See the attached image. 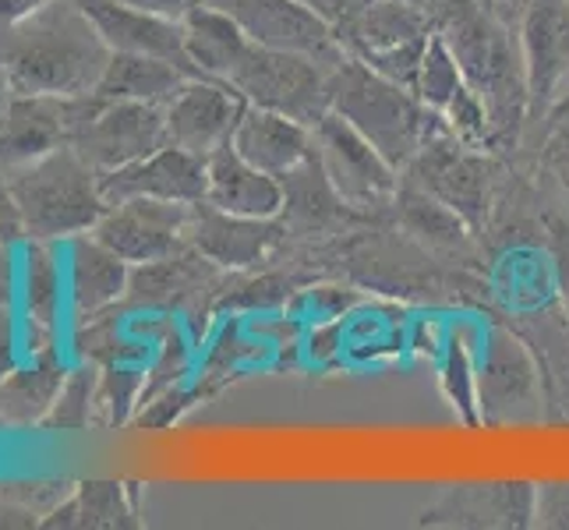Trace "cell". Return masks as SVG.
Wrapping results in <instances>:
<instances>
[{"label":"cell","mask_w":569,"mask_h":530,"mask_svg":"<svg viewBox=\"0 0 569 530\" xmlns=\"http://www.w3.org/2000/svg\"><path fill=\"white\" fill-rule=\"evenodd\" d=\"M107 64L110 47L74 0H53L0 29V74L11 92L89 96Z\"/></svg>","instance_id":"1"},{"label":"cell","mask_w":569,"mask_h":530,"mask_svg":"<svg viewBox=\"0 0 569 530\" xmlns=\"http://www.w3.org/2000/svg\"><path fill=\"white\" fill-rule=\"evenodd\" d=\"M431 26L457 53L463 78L470 82L492 121V146L517 139L527 107V74L520 43L506 32L492 11L481 8V0H431Z\"/></svg>","instance_id":"2"},{"label":"cell","mask_w":569,"mask_h":530,"mask_svg":"<svg viewBox=\"0 0 569 530\" xmlns=\"http://www.w3.org/2000/svg\"><path fill=\"white\" fill-rule=\"evenodd\" d=\"M0 173L8 181L26 241L64 244L92 233L107 212L100 170H92L71 146Z\"/></svg>","instance_id":"3"},{"label":"cell","mask_w":569,"mask_h":530,"mask_svg":"<svg viewBox=\"0 0 569 530\" xmlns=\"http://www.w3.org/2000/svg\"><path fill=\"white\" fill-rule=\"evenodd\" d=\"M329 110L355 124L400 173L439 124V113H431L415 89L389 82L347 53L329 71Z\"/></svg>","instance_id":"4"},{"label":"cell","mask_w":569,"mask_h":530,"mask_svg":"<svg viewBox=\"0 0 569 530\" xmlns=\"http://www.w3.org/2000/svg\"><path fill=\"white\" fill-rule=\"evenodd\" d=\"M337 61L316 53L272 50L251 43L244 61L233 68L227 86L238 89L251 107H269L305 124H316L329 110V71Z\"/></svg>","instance_id":"5"},{"label":"cell","mask_w":569,"mask_h":530,"mask_svg":"<svg viewBox=\"0 0 569 530\" xmlns=\"http://www.w3.org/2000/svg\"><path fill=\"white\" fill-rule=\"evenodd\" d=\"M431 32L436 26L428 8L407 4V0H376L355 22L340 26L337 39L347 57H358L389 82L415 89Z\"/></svg>","instance_id":"6"},{"label":"cell","mask_w":569,"mask_h":530,"mask_svg":"<svg viewBox=\"0 0 569 530\" xmlns=\"http://www.w3.org/2000/svg\"><path fill=\"white\" fill-rule=\"evenodd\" d=\"M311 139H316V160L329 188L340 194L347 209L371 212L392 206L400 191V170L355 124H347L340 113L326 110L311 124Z\"/></svg>","instance_id":"7"},{"label":"cell","mask_w":569,"mask_h":530,"mask_svg":"<svg viewBox=\"0 0 569 530\" xmlns=\"http://www.w3.org/2000/svg\"><path fill=\"white\" fill-rule=\"evenodd\" d=\"M541 368L513 329L485 332L478 361V414L488 428H523L541 418Z\"/></svg>","instance_id":"8"},{"label":"cell","mask_w":569,"mask_h":530,"mask_svg":"<svg viewBox=\"0 0 569 530\" xmlns=\"http://www.w3.org/2000/svg\"><path fill=\"white\" fill-rule=\"evenodd\" d=\"M407 170H410V184L431 191L449 209H457L470 223V230L485 227L488 209H492L496 167L485 152H478V146L457 139L442 124V117Z\"/></svg>","instance_id":"9"},{"label":"cell","mask_w":569,"mask_h":530,"mask_svg":"<svg viewBox=\"0 0 569 530\" xmlns=\"http://www.w3.org/2000/svg\"><path fill=\"white\" fill-rule=\"evenodd\" d=\"M160 146H167V113L160 103L103 100L96 92L71 139V149L92 170H100V177L142 160Z\"/></svg>","instance_id":"10"},{"label":"cell","mask_w":569,"mask_h":530,"mask_svg":"<svg viewBox=\"0 0 569 530\" xmlns=\"http://www.w3.org/2000/svg\"><path fill=\"white\" fill-rule=\"evenodd\" d=\"M418 527L431 530H531L535 527V481L488 478L449 484L431 499Z\"/></svg>","instance_id":"11"},{"label":"cell","mask_w":569,"mask_h":530,"mask_svg":"<svg viewBox=\"0 0 569 530\" xmlns=\"http://www.w3.org/2000/svg\"><path fill=\"white\" fill-rule=\"evenodd\" d=\"M89 96H43L11 92L0 110V170L26 167L32 160L71 146L89 110Z\"/></svg>","instance_id":"12"},{"label":"cell","mask_w":569,"mask_h":530,"mask_svg":"<svg viewBox=\"0 0 569 530\" xmlns=\"http://www.w3.org/2000/svg\"><path fill=\"white\" fill-rule=\"evenodd\" d=\"M194 206L160 202V199H124L110 202L92 238L103 241L128 266H146L170 259L188 248V223Z\"/></svg>","instance_id":"13"},{"label":"cell","mask_w":569,"mask_h":530,"mask_svg":"<svg viewBox=\"0 0 569 530\" xmlns=\"http://www.w3.org/2000/svg\"><path fill=\"white\" fill-rule=\"evenodd\" d=\"M520 53L531 117H552L569 78V8L566 0H523Z\"/></svg>","instance_id":"14"},{"label":"cell","mask_w":569,"mask_h":530,"mask_svg":"<svg viewBox=\"0 0 569 530\" xmlns=\"http://www.w3.org/2000/svg\"><path fill=\"white\" fill-rule=\"evenodd\" d=\"M206 4L227 11L259 47L316 53L322 61L343 57L332 22L305 0H206Z\"/></svg>","instance_id":"15"},{"label":"cell","mask_w":569,"mask_h":530,"mask_svg":"<svg viewBox=\"0 0 569 530\" xmlns=\"http://www.w3.org/2000/svg\"><path fill=\"white\" fill-rule=\"evenodd\" d=\"M244 110V96L220 78H188L163 107L167 142L209 160L216 149H223L233 139V128H238Z\"/></svg>","instance_id":"16"},{"label":"cell","mask_w":569,"mask_h":530,"mask_svg":"<svg viewBox=\"0 0 569 530\" xmlns=\"http://www.w3.org/2000/svg\"><path fill=\"white\" fill-rule=\"evenodd\" d=\"M283 238L287 223H280V216L277 220H251V216H233L209 202L194 206L188 223V244L223 272L259 269Z\"/></svg>","instance_id":"17"},{"label":"cell","mask_w":569,"mask_h":530,"mask_svg":"<svg viewBox=\"0 0 569 530\" xmlns=\"http://www.w3.org/2000/svg\"><path fill=\"white\" fill-rule=\"evenodd\" d=\"M206 160L181 146H160L156 152L142 156L121 170L103 173V199L124 202V199H160V202H184L199 206L206 202Z\"/></svg>","instance_id":"18"},{"label":"cell","mask_w":569,"mask_h":530,"mask_svg":"<svg viewBox=\"0 0 569 530\" xmlns=\"http://www.w3.org/2000/svg\"><path fill=\"white\" fill-rule=\"evenodd\" d=\"M61 301H68L64 262L57 244L29 241L18 259V316H22L26 358L57 350V326H61Z\"/></svg>","instance_id":"19"},{"label":"cell","mask_w":569,"mask_h":530,"mask_svg":"<svg viewBox=\"0 0 569 530\" xmlns=\"http://www.w3.org/2000/svg\"><path fill=\"white\" fill-rule=\"evenodd\" d=\"M74 4L92 18V26L100 29L110 53L163 57V61H173L178 68H184L191 78H202L188 57L181 22H173V18H163V14L139 11L131 4H121V0H74Z\"/></svg>","instance_id":"20"},{"label":"cell","mask_w":569,"mask_h":530,"mask_svg":"<svg viewBox=\"0 0 569 530\" xmlns=\"http://www.w3.org/2000/svg\"><path fill=\"white\" fill-rule=\"evenodd\" d=\"M131 266L92 233L64 241V287L74 326L117 308L128 293Z\"/></svg>","instance_id":"21"},{"label":"cell","mask_w":569,"mask_h":530,"mask_svg":"<svg viewBox=\"0 0 569 530\" xmlns=\"http://www.w3.org/2000/svg\"><path fill=\"white\" fill-rule=\"evenodd\" d=\"M206 177H209L206 188L209 206L233 216H251V220H277V216H283L287 206L283 177L248 163L230 142L206 160Z\"/></svg>","instance_id":"22"},{"label":"cell","mask_w":569,"mask_h":530,"mask_svg":"<svg viewBox=\"0 0 569 530\" xmlns=\"http://www.w3.org/2000/svg\"><path fill=\"white\" fill-rule=\"evenodd\" d=\"M220 266H212L206 254H199L191 244L170 259L131 266L128 293L117 308L128 311H173L188 301L202 298V290L220 280Z\"/></svg>","instance_id":"23"},{"label":"cell","mask_w":569,"mask_h":530,"mask_svg":"<svg viewBox=\"0 0 569 530\" xmlns=\"http://www.w3.org/2000/svg\"><path fill=\"white\" fill-rule=\"evenodd\" d=\"M230 146L238 149L248 163H254L266 173L290 177L298 167H305L316 152V139H311V124L287 117L269 107H251L241 113L238 128H233Z\"/></svg>","instance_id":"24"},{"label":"cell","mask_w":569,"mask_h":530,"mask_svg":"<svg viewBox=\"0 0 569 530\" xmlns=\"http://www.w3.org/2000/svg\"><path fill=\"white\" fill-rule=\"evenodd\" d=\"M61 350H43L22 358L0 376V424L4 428H43L50 407L68 379Z\"/></svg>","instance_id":"25"},{"label":"cell","mask_w":569,"mask_h":530,"mask_svg":"<svg viewBox=\"0 0 569 530\" xmlns=\"http://www.w3.org/2000/svg\"><path fill=\"white\" fill-rule=\"evenodd\" d=\"M47 530H134L139 517V488L128 481H82L71 496L43 520Z\"/></svg>","instance_id":"26"},{"label":"cell","mask_w":569,"mask_h":530,"mask_svg":"<svg viewBox=\"0 0 569 530\" xmlns=\"http://www.w3.org/2000/svg\"><path fill=\"white\" fill-rule=\"evenodd\" d=\"M181 26H184L188 57L202 78H220V82H227L233 68H238L244 61V53L251 50L248 32L233 22L227 11L206 4V0L184 14Z\"/></svg>","instance_id":"27"},{"label":"cell","mask_w":569,"mask_h":530,"mask_svg":"<svg viewBox=\"0 0 569 530\" xmlns=\"http://www.w3.org/2000/svg\"><path fill=\"white\" fill-rule=\"evenodd\" d=\"M188 71L163 57L149 53H110V64L96 86V96L103 100H134V103H160L167 107L188 82Z\"/></svg>","instance_id":"28"},{"label":"cell","mask_w":569,"mask_h":530,"mask_svg":"<svg viewBox=\"0 0 569 530\" xmlns=\"http://www.w3.org/2000/svg\"><path fill=\"white\" fill-rule=\"evenodd\" d=\"M392 209H397V223L418 244H425L431 251H457V248H467L470 233H475L457 209H449L442 199H436L431 191L410 184V181L400 184L397 199H392Z\"/></svg>","instance_id":"29"},{"label":"cell","mask_w":569,"mask_h":530,"mask_svg":"<svg viewBox=\"0 0 569 530\" xmlns=\"http://www.w3.org/2000/svg\"><path fill=\"white\" fill-rule=\"evenodd\" d=\"M146 392V364H103L96 386V424L121 428L134 421Z\"/></svg>","instance_id":"30"},{"label":"cell","mask_w":569,"mask_h":530,"mask_svg":"<svg viewBox=\"0 0 569 530\" xmlns=\"http://www.w3.org/2000/svg\"><path fill=\"white\" fill-rule=\"evenodd\" d=\"M96 386H100V364L78 361L57 392L50 414L43 421L47 431H86L96 424Z\"/></svg>","instance_id":"31"},{"label":"cell","mask_w":569,"mask_h":530,"mask_svg":"<svg viewBox=\"0 0 569 530\" xmlns=\"http://www.w3.org/2000/svg\"><path fill=\"white\" fill-rule=\"evenodd\" d=\"M463 86H467V78H463V68L457 61V53L449 50V43H446L439 32H431L428 50H425V61H421V71H418V86H415V92L421 96V103L431 113H442L446 103L453 100V96Z\"/></svg>","instance_id":"32"},{"label":"cell","mask_w":569,"mask_h":530,"mask_svg":"<svg viewBox=\"0 0 569 530\" xmlns=\"http://www.w3.org/2000/svg\"><path fill=\"white\" fill-rule=\"evenodd\" d=\"M442 392L449 407L457 410L460 421L478 428L481 414H478V364L470 358V347L463 343V337H453L446 343V358H442Z\"/></svg>","instance_id":"33"},{"label":"cell","mask_w":569,"mask_h":530,"mask_svg":"<svg viewBox=\"0 0 569 530\" xmlns=\"http://www.w3.org/2000/svg\"><path fill=\"white\" fill-rule=\"evenodd\" d=\"M71 488H74L71 481H8V484H0V499L26 506L47 520L53 509L71 496Z\"/></svg>","instance_id":"34"},{"label":"cell","mask_w":569,"mask_h":530,"mask_svg":"<svg viewBox=\"0 0 569 530\" xmlns=\"http://www.w3.org/2000/svg\"><path fill=\"white\" fill-rule=\"evenodd\" d=\"M535 530H569V478L535 481Z\"/></svg>","instance_id":"35"},{"label":"cell","mask_w":569,"mask_h":530,"mask_svg":"<svg viewBox=\"0 0 569 530\" xmlns=\"http://www.w3.org/2000/svg\"><path fill=\"white\" fill-rule=\"evenodd\" d=\"M545 170L552 173V181L569 199V128H559L545 146Z\"/></svg>","instance_id":"36"},{"label":"cell","mask_w":569,"mask_h":530,"mask_svg":"<svg viewBox=\"0 0 569 530\" xmlns=\"http://www.w3.org/2000/svg\"><path fill=\"white\" fill-rule=\"evenodd\" d=\"M552 262H556V287L559 298L569 311V223H556L552 227Z\"/></svg>","instance_id":"37"},{"label":"cell","mask_w":569,"mask_h":530,"mask_svg":"<svg viewBox=\"0 0 569 530\" xmlns=\"http://www.w3.org/2000/svg\"><path fill=\"white\" fill-rule=\"evenodd\" d=\"M18 238H26L22 220H18V209H14V199L8 191V181H4V173H0V248H11Z\"/></svg>","instance_id":"38"},{"label":"cell","mask_w":569,"mask_h":530,"mask_svg":"<svg viewBox=\"0 0 569 530\" xmlns=\"http://www.w3.org/2000/svg\"><path fill=\"white\" fill-rule=\"evenodd\" d=\"M121 4H131V8L149 11V14L173 18V22H184V14H188L191 8H199L202 0H121Z\"/></svg>","instance_id":"39"},{"label":"cell","mask_w":569,"mask_h":530,"mask_svg":"<svg viewBox=\"0 0 569 530\" xmlns=\"http://www.w3.org/2000/svg\"><path fill=\"white\" fill-rule=\"evenodd\" d=\"M371 4H376V0H326V18L332 22V29H340L347 22H355V18Z\"/></svg>","instance_id":"40"},{"label":"cell","mask_w":569,"mask_h":530,"mask_svg":"<svg viewBox=\"0 0 569 530\" xmlns=\"http://www.w3.org/2000/svg\"><path fill=\"white\" fill-rule=\"evenodd\" d=\"M47 4H53V0H0V29L22 22V18L36 14L39 8H47Z\"/></svg>","instance_id":"41"},{"label":"cell","mask_w":569,"mask_h":530,"mask_svg":"<svg viewBox=\"0 0 569 530\" xmlns=\"http://www.w3.org/2000/svg\"><path fill=\"white\" fill-rule=\"evenodd\" d=\"M566 113H569V92H566V96H562V103H559V107H556V110H552V124H556V121H559V117H566Z\"/></svg>","instance_id":"42"},{"label":"cell","mask_w":569,"mask_h":530,"mask_svg":"<svg viewBox=\"0 0 569 530\" xmlns=\"http://www.w3.org/2000/svg\"><path fill=\"white\" fill-rule=\"evenodd\" d=\"M8 96H11V89H8V82H4V74H0V110H4Z\"/></svg>","instance_id":"43"},{"label":"cell","mask_w":569,"mask_h":530,"mask_svg":"<svg viewBox=\"0 0 569 530\" xmlns=\"http://www.w3.org/2000/svg\"><path fill=\"white\" fill-rule=\"evenodd\" d=\"M305 4H311L316 11H322V14H326V0H305Z\"/></svg>","instance_id":"44"},{"label":"cell","mask_w":569,"mask_h":530,"mask_svg":"<svg viewBox=\"0 0 569 530\" xmlns=\"http://www.w3.org/2000/svg\"><path fill=\"white\" fill-rule=\"evenodd\" d=\"M407 4H418V8H431V0H407Z\"/></svg>","instance_id":"45"},{"label":"cell","mask_w":569,"mask_h":530,"mask_svg":"<svg viewBox=\"0 0 569 530\" xmlns=\"http://www.w3.org/2000/svg\"><path fill=\"white\" fill-rule=\"evenodd\" d=\"M566 8H569V0H566Z\"/></svg>","instance_id":"46"}]
</instances>
